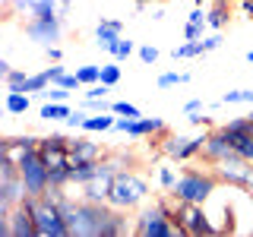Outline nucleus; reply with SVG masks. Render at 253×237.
<instances>
[{"label":"nucleus","mask_w":253,"mask_h":237,"mask_svg":"<svg viewBox=\"0 0 253 237\" xmlns=\"http://www.w3.org/2000/svg\"><path fill=\"white\" fill-rule=\"evenodd\" d=\"M250 171H253V164L247 161V158H241V155H231V158H225V161L212 164V174L221 180V187H241V190H247Z\"/></svg>","instance_id":"nucleus-10"},{"label":"nucleus","mask_w":253,"mask_h":237,"mask_svg":"<svg viewBox=\"0 0 253 237\" xmlns=\"http://www.w3.org/2000/svg\"><path fill=\"white\" fill-rule=\"evenodd\" d=\"M47 85H51V79H47V73H44V70H42V73H29L26 92H29V95H38V92H44Z\"/></svg>","instance_id":"nucleus-31"},{"label":"nucleus","mask_w":253,"mask_h":237,"mask_svg":"<svg viewBox=\"0 0 253 237\" xmlns=\"http://www.w3.org/2000/svg\"><path fill=\"white\" fill-rule=\"evenodd\" d=\"M247 190H250V193H253V171H250V180H247Z\"/></svg>","instance_id":"nucleus-49"},{"label":"nucleus","mask_w":253,"mask_h":237,"mask_svg":"<svg viewBox=\"0 0 253 237\" xmlns=\"http://www.w3.org/2000/svg\"><path fill=\"white\" fill-rule=\"evenodd\" d=\"M63 29H67V16L63 13H35V16L26 19V38L38 47L60 44Z\"/></svg>","instance_id":"nucleus-6"},{"label":"nucleus","mask_w":253,"mask_h":237,"mask_svg":"<svg viewBox=\"0 0 253 237\" xmlns=\"http://www.w3.org/2000/svg\"><path fill=\"white\" fill-rule=\"evenodd\" d=\"M133 234H139V237H177V234H187L184 225L177 221V199L162 190L158 199L142 202L136 218H133Z\"/></svg>","instance_id":"nucleus-1"},{"label":"nucleus","mask_w":253,"mask_h":237,"mask_svg":"<svg viewBox=\"0 0 253 237\" xmlns=\"http://www.w3.org/2000/svg\"><path fill=\"white\" fill-rule=\"evenodd\" d=\"M10 237H38L35 231V215L26 202H19L10 215Z\"/></svg>","instance_id":"nucleus-14"},{"label":"nucleus","mask_w":253,"mask_h":237,"mask_svg":"<svg viewBox=\"0 0 253 237\" xmlns=\"http://www.w3.org/2000/svg\"><path fill=\"white\" fill-rule=\"evenodd\" d=\"M76 76H79V82H83V89H85V85H95V82H101V67L85 63V67L76 70Z\"/></svg>","instance_id":"nucleus-27"},{"label":"nucleus","mask_w":253,"mask_h":237,"mask_svg":"<svg viewBox=\"0 0 253 237\" xmlns=\"http://www.w3.org/2000/svg\"><path fill=\"white\" fill-rule=\"evenodd\" d=\"M149 193H152L149 180L130 168V171L114 174V180H111V196H108V202L114 205V209L133 212V209H139L142 202H149Z\"/></svg>","instance_id":"nucleus-3"},{"label":"nucleus","mask_w":253,"mask_h":237,"mask_svg":"<svg viewBox=\"0 0 253 237\" xmlns=\"http://www.w3.org/2000/svg\"><path fill=\"white\" fill-rule=\"evenodd\" d=\"M237 10L244 19H253V0H237Z\"/></svg>","instance_id":"nucleus-43"},{"label":"nucleus","mask_w":253,"mask_h":237,"mask_svg":"<svg viewBox=\"0 0 253 237\" xmlns=\"http://www.w3.org/2000/svg\"><path fill=\"white\" fill-rule=\"evenodd\" d=\"M60 13H63V16L70 13V0H60Z\"/></svg>","instance_id":"nucleus-46"},{"label":"nucleus","mask_w":253,"mask_h":237,"mask_svg":"<svg viewBox=\"0 0 253 237\" xmlns=\"http://www.w3.org/2000/svg\"><path fill=\"white\" fill-rule=\"evenodd\" d=\"M231 155H237L234 152V146H231V139H228V133L221 130V126H215V130H209L206 133V142H203V161L209 164H215V161H225V158H231Z\"/></svg>","instance_id":"nucleus-11"},{"label":"nucleus","mask_w":253,"mask_h":237,"mask_svg":"<svg viewBox=\"0 0 253 237\" xmlns=\"http://www.w3.org/2000/svg\"><path fill=\"white\" fill-rule=\"evenodd\" d=\"M10 6L19 10V13H29V16H35V13H60V0H10Z\"/></svg>","instance_id":"nucleus-18"},{"label":"nucleus","mask_w":253,"mask_h":237,"mask_svg":"<svg viewBox=\"0 0 253 237\" xmlns=\"http://www.w3.org/2000/svg\"><path fill=\"white\" fill-rule=\"evenodd\" d=\"M177 161H162V164H155V184H158V190H165V193H171L174 190V184H177V177H180V171L174 168Z\"/></svg>","instance_id":"nucleus-20"},{"label":"nucleus","mask_w":253,"mask_h":237,"mask_svg":"<svg viewBox=\"0 0 253 237\" xmlns=\"http://www.w3.org/2000/svg\"><path fill=\"white\" fill-rule=\"evenodd\" d=\"M10 70H13V63L6 60V57H0V79H3L6 73H10Z\"/></svg>","instance_id":"nucleus-45"},{"label":"nucleus","mask_w":253,"mask_h":237,"mask_svg":"<svg viewBox=\"0 0 253 237\" xmlns=\"http://www.w3.org/2000/svg\"><path fill=\"white\" fill-rule=\"evenodd\" d=\"M111 105H114V101H108V98H85L83 101V108L92 111V114H105V111H111Z\"/></svg>","instance_id":"nucleus-35"},{"label":"nucleus","mask_w":253,"mask_h":237,"mask_svg":"<svg viewBox=\"0 0 253 237\" xmlns=\"http://www.w3.org/2000/svg\"><path fill=\"white\" fill-rule=\"evenodd\" d=\"M114 123H117V114L114 111H105V114H85V120H83V133H108V130H114Z\"/></svg>","instance_id":"nucleus-17"},{"label":"nucleus","mask_w":253,"mask_h":237,"mask_svg":"<svg viewBox=\"0 0 253 237\" xmlns=\"http://www.w3.org/2000/svg\"><path fill=\"white\" fill-rule=\"evenodd\" d=\"M212 215L206 212V205L200 202H177V221L184 225V231L190 237H203V234H221L218 225L209 221Z\"/></svg>","instance_id":"nucleus-9"},{"label":"nucleus","mask_w":253,"mask_h":237,"mask_svg":"<svg viewBox=\"0 0 253 237\" xmlns=\"http://www.w3.org/2000/svg\"><path fill=\"white\" fill-rule=\"evenodd\" d=\"M38 98H42V101H70V89H63V85L51 82L44 92H38Z\"/></svg>","instance_id":"nucleus-30"},{"label":"nucleus","mask_w":253,"mask_h":237,"mask_svg":"<svg viewBox=\"0 0 253 237\" xmlns=\"http://www.w3.org/2000/svg\"><path fill=\"white\" fill-rule=\"evenodd\" d=\"M85 114H89L85 108H76V111H73V114H70V117H67L63 123H67L70 130H83V120H85Z\"/></svg>","instance_id":"nucleus-38"},{"label":"nucleus","mask_w":253,"mask_h":237,"mask_svg":"<svg viewBox=\"0 0 253 237\" xmlns=\"http://www.w3.org/2000/svg\"><path fill=\"white\" fill-rule=\"evenodd\" d=\"M218 187H221V180L212 171L184 168L180 177H177V184H174V190H171V196L177 202H200V205H206L212 196H215Z\"/></svg>","instance_id":"nucleus-4"},{"label":"nucleus","mask_w":253,"mask_h":237,"mask_svg":"<svg viewBox=\"0 0 253 237\" xmlns=\"http://www.w3.org/2000/svg\"><path fill=\"white\" fill-rule=\"evenodd\" d=\"M111 180L114 177H105V174H98V177H92L89 184H83L79 187V199H89V202H108V196H111Z\"/></svg>","instance_id":"nucleus-16"},{"label":"nucleus","mask_w":253,"mask_h":237,"mask_svg":"<svg viewBox=\"0 0 253 237\" xmlns=\"http://www.w3.org/2000/svg\"><path fill=\"white\" fill-rule=\"evenodd\" d=\"M206 3H209V0H196V6H206Z\"/></svg>","instance_id":"nucleus-50"},{"label":"nucleus","mask_w":253,"mask_h":237,"mask_svg":"<svg viewBox=\"0 0 253 237\" xmlns=\"http://www.w3.org/2000/svg\"><path fill=\"white\" fill-rule=\"evenodd\" d=\"M60 209H63V218H67L70 237H108L111 215H114L111 202H89V199H79V196H70Z\"/></svg>","instance_id":"nucleus-2"},{"label":"nucleus","mask_w":253,"mask_h":237,"mask_svg":"<svg viewBox=\"0 0 253 237\" xmlns=\"http://www.w3.org/2000/svg\"><path fill=\"white\" fill-rule=\"evenodd\" d=\"M136 6H149V3H155V0H133Z\"/></svg>","instance_id":"nucleus-47"},{"label":"nucleus","mask_w":253,"mask_h":237,"mask_svg":"<svg viewBox=\"0 0 253 237\" xmlns=\"http://www.w3.org/2000/svg\"><path fill=\"white\" fill-rule=\"evenodd\" d=\"M247 63H250V67H253V47H250V51H247Z\"/></svg>","instance_id":"nucleus-48"},{"label":"nucleus","mask_w":253,"mask_h":237,"mask_svg":"<svg viewBox=\"0 0 253 237\" xmlns=\"http://www.w3.org/2000/svg\"><path fill=\"white\" fill-rule=\"evenodd\" d=\"M121 35H124L121 19H98V26H95V44H98L101 51H111Z\"/></svg>","instance_id":"nucleus-15"},{"label":"nucleus","mask_w":253,"mask_h":237,"mask_svg":"<svg viewBox=\"0 0 253 237\" xmlns=\"http://www.w3.org/2000/svg\"><path fill=\"white\" fill-rule=\"evenodd\" d=\"M111 111H114L117 117H142V111L136 108V105H130V101H114V105H111Z\"/></svg>","instance_id":"nucleus-34"},{"label":"nucleus","mask_w":253,"mask_h":237,"mask_svg":"<svg viewBox=\"0 0 253 237\" xmlns=\"http://www.w3.org/2000/svg\"><path fill=\"white\" fill-rule=\"evenodd\" d=\"M44 57L51 60V63H57V60H63V47H60V44H51V47H44Z\"/></svg>","instance_id":"nucleus-41"},{"label":"nucleus","mask_w":253,"mask_h":237,"mask_svg":"<svg viewBox=\"0 0 253 237\" xmlns=\"http://www.w3.org/2000/svg\"><path fill=\"white\" fill-rule=\"evenodd\" d=\"M101 158H105V149H101V142L89 139V133H83V136H70V164L101 161Z\"/></svg>","instance_id":"nucleus-12"},{"label":"nucleus","mask_w":253,"mask_h":237,"mask_svg":"<svg viewBox=\"0 0 253 237\" xmlns=\"http://www.w3.org/2000/svg\"><path fill=\"white\" fill-rule=\"evenodd\" d=\"M22 199H26V184H22L19 171L0 174V209H16Z\"/></svg>","instance_id":"nucleus-13"},{"label":"nucleus","mask_w":253,"mask_h":237,"mask_svg":"<svg viewBox=\"0 0 253 237\" xmlns=\"http://www.w3.org/2000/svg\"><path fill=\"white\" fill-rule=\"evenodd\" d=\"M85 98H108L111 95V85H105V82H95V85H85Z\"/></svg>","instance_id":"nucleus-36"},{"label":"nucleus","mask_w":253,"mask_h":237,"mask_svg":"<svg viewBox=\"0 0 253 237\" xmlns=\"http://www.w3.org/2000/svg\"><path fill=\"white\" fill-rule=\"evenodd\" d=\"M190 73H162L158 76V89H174V85H184V82H190Z\"/></svg>","instance_id":"nucleus-32"},{"label":"nucleus","mask_w":253,"mask_h":237,"mask_svg":"<svg viewBox=\"0 0 253 237\" xmlns=\"http://www.w3.org/2000/svg\"><path fill=\"white\" fill-rule=\"evenodd\" d=\"M133 51H136V44H133L130 38H124V35H121V38H117V41H114V47H111L108 54H111V57H114V60H126V57H130Z\"/></svg>","instance_id":"nucleus-28"},{"label":"nucleus","mask_w":253,"mask_h":237,"mask_svg":"<svg viewBox=\"0 0 253 237\" xmlns=\"http://www.w3.org/2000/svg\"><path fill=\"white\" fill-rule=\"evenodd\" d=\"M35 215V231L38 237H70L67 218H63V209L54 202H47L44 196H26L22 199Z\"/></svg>","instance_id":"nucleus-5"},{"label":"nucleus","mask_w":253,"mask_h":237,"mask_svg":"<svg viewBox=\"0 0 253 237\" xmlns=\"http://www.w3.org/2000/svg\"><path fill=\"white\" fill-rule=\"evenodd\" d=\"M203 54H206L203 41H184V44H177L171 51V57L174 60H196V57H203Z\"/></svg>","instance_id":"nucleus-23"},{"label":"nucleus","mask_w":253,"mask_h":237,"mask_svg":"<svg viewBox=\"0 0 253 237\" xmlns=\"http://www.w3.org/2000/svg\"><path fill=\"white\" fill-rule=\"evenodd\" d=\"M212 126H206L203 133H196V136H184V133H165L162 142H158V149H162V155L165 158H171V161H177V164H187V161H193V158H200L203 155V142H206V133H209Z\"/></svg>","instance_id":"nucleus-7"},{"label":"nucleus","mask_w":253,"mask_h":237,"mask_svg":"<svg viewBox=\"0 0 253 237\" xmlns=\"http://www.w3.org/2000/svg\"><path fill=\"white\" fill-rule=\"evenodd\" d=\"M206 105H203V101L200 98H193V101H187V105H184V114H196V111H203Z\"/></svg>","instance_id":"nucleus-44"},{"label":"nucleus","mask_w":253,"mask_h":237,"mask_svg":"<svg viewBox=\"0 0 253 237\" xmlns=\"http://www.w3.org/2000/svg\"><path fill=\"white\" fill-rule=\"evenodd\" d=\"M19 177L26 184V196H44L51 187V168L44 164L42 152H26L19 158Z\"/></svg>","instance_id":"nucleus-8"},{"label":"nucleus","mask_w":253,"mask_h":237,"mask_svg":"<svg viewBox=\"0 0 253 237\" xmlns=\"http://www.w3.org/2000/svg\"><path fill=\"white\" fill-rule=\"evenodd\" d=\"M3 108H6V114L22 117V114H26V111L32 108V95H29V92H6Z\"/></svg>","instance_id":"nucleus-22"},{"label":"nucleus","mask_w":253,"mask_h":237,"mask_svg":"<svg viewBox=\"0 0 253 237\" xmlns=\"http://www.w3.org/2000/svg\"><path fill=\"white\" fill-rule=\"evenodd\" d=\"M73 114V108H70V101H44L42 111H38V117L47 123H57V120H67V117Z\"/></svg>","instance_id":"nucleus-21"},{"label":"nucleus","mask_w":253,"mask_h":237,"mask_svg":"<svg viewBox=\"0 0 253 237\" xmlns=\"http://www.w3.org/2000/svg\"><path fill=\"white\" fill-rule=\"evenodd\" d=\"M136 54H139L142 63H155V60H158V47H155V44H139Z\"/></svg>","instance_id":"nucleus-37"},{"label":"nucleus","mask_w":253,"mask_h":237,"mask_svg":"<svg viewBox=\"0 0 253 237\" xmlns=\"http://www.w3.org/2000/svg\"><path fill=\"white\" fill-rule=\"evenodd\" d=\"M44 73H47V79H51V82H60V76L67 73V67L57 60V63H51V67H44Z\"/></svg>","instance_id":"nucleus-40"},{"label":"nucleus","mask_w":253,"mask_h":237,"mask_svg":"<svg viewBox=\"0 0 253 237\" xmlns=\"http://www.w3.org/2000/svg\"><path fill=\"white\" fill-rule=\"evenodd\" d=\"M206 29H209V22H193V19H187V26H184V41H203V38H206Z\"/></svg>","instance_id":"nucleus-29"},{"label":"nucleus","mask_w":253,"mask_h":237,"mask_svg":"<svg viewBox=\"0 0 253 237\" xmlns=\"http://www.w3.org/2000/svg\"><path fill=\"white\" fill-rule=\"evenodd\" d=\"M221 105H250L253 108V89H231L221 95Z\"/></svg>","instance_id":"nucleus-26"},{"label":"nucleus","mask_w":253,"mask_h":237,"mask_svg":"<svg viewBox=\"0 0 253 237\" xmlns=\"http://www.w3.org/2000/svg\"><path fill=\"white\" fill-rule=\"evenodd\" d=\"M101 82L111 85V89L121 82V67H117V60H111V63H105V67H101Z\"/></svg>","instance_id":"nucleus-33"},{"label":"nucleus","mask_w":253,"mask_h":237,"mask_svg":"<svg viewBox=\"0 0 253 237\" xmlns=\"http://www.w3.org/2000/svg\"><path fill=\"white\" fill-rule=\"evenodd\" d=\"M247 117H250V120H253V108H250V114H247Z\"/></svg>","instance_id":"nucleus-51"},{"label":"nucleus","mask_w":253,"mask_h":237,"mask_svg":"<svg viewBox=\"0 0 253 237\" xmlns=\"http://www.w3.org/2000/svg\"><path fill=\"white\" fill-rule=\"evenodd\" d=\"M221 41H225V38H221V32H212V35H206V38H203L206 54H209V51H215V47H221Z\"/></svg>","instance_id":"nucleus-39"},{"label":"nucleus","mask_w":253,"mask_h":237,"mask_svg":"<svg viewBox=\"0 0 253 237\" xmlns=\"http://www.w3.org/2000/svg\"><path fill=\"white\" fill-rule=\"evenodd\" d=\"M228 19H231V6H228V0H215V3L206 10V22H209L212 32H221L228 26Z\"/></svg>","instance_id":"nucleus-19"},{"label":"nucleus","mask_w":253,"mask_h":237,"mask_svg":"<svg viewBox=\"0 0 253 237\" xmlns=\"http://www.w3.org/2000/svg\"><path fill=\"white\" fill-rule=\"evenodd\" d=\"M187 120H190V126H212L209 117H203V111H196V114H187Z\"/></svg>","instance_id":"nucleus-42"},{"label":"nucleus","mask_w":253,"mask_h":237,"mask_svg":"<svg viewBox=\"0 0 253 237\" xmlns=\"http://www.w3.org/2000/svg\"><path fill=\"white\" fill-rule=\"evenodd\" d=\"M92 177H98V161H83V164H73V187L89 184Z\"/></svg>","instance_id":"nucleus-24"},{"label":"nucleus","mask_w":253,"mask_h":237,"mask_svg":"<svg viewBox=\"0 0 253 237\" xmlns=\"http://www.w3.org/2000/svg\"><path fill=\"white\" fill-rule=\"evenodd\" d=\"M26 82H29V73H26V70H16V67L3 76L6 92H26Z\"/></svg>","instance_id":"nucleus-25"}]
</instances>
